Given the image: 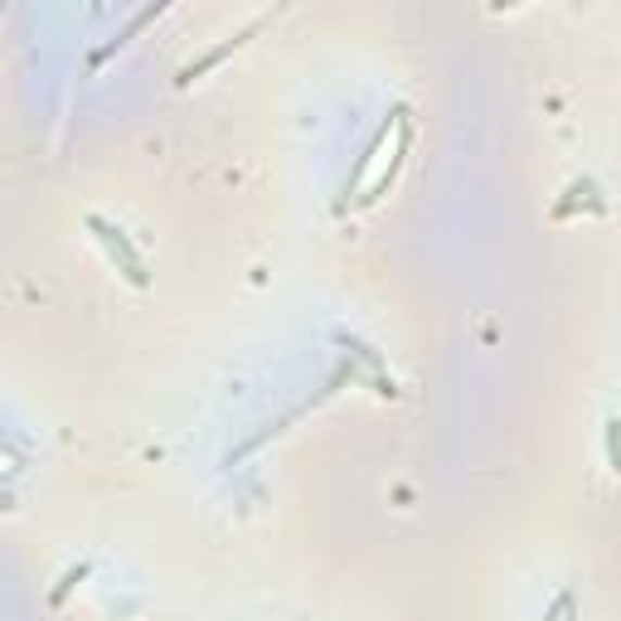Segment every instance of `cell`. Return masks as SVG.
Wrapping results in <instances>:
<instances>
[{"label": "cell", "instance_id": "cell-1", "mask_svg": "<svg viewBox=\"0 0 621 621\" xmlns=\"http://www.w3.org/2000/svg\"><path fill=\"white\" fill-rule=\"evenodd\" d=\"M88 229L98 233V243L107 248V257H112V263H117V273L127 277L131 287H147V263H141V253L127 243V233H122V229H112V224H107V219H98V214H92V219H88Z\"/></svg>", "mask_w": 621, "mask_h": 621}, {"label": "cell", "instance_id": "cell-2", "mask_svg": "<svg viewBox=\"0 0 621 621\" xmlns=\"http://www.w3.org/2000/svg\"><path fill=\"white\" fill-rule=\"evenodd\" d=\"M573 617H578V597H573V593H563V597L554 603V612H548L544 621H573Z\"/></svg>", "mask_w": 621, "mask_h": 621}]
</instances>
